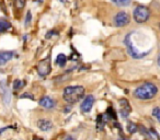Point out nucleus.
Wrapping results in <instances>:
<instances>
[{
  "label": "nucleus",
  "instance_id": "nucleus-1",
  "mask_svg": "<svg viewBox=\"0 0 160 140\" xmlns=\"http://www.w3.org/2000/svg\"><path fill=\"white\" fill-rule=\"evenodd\" d=\"M158 89L155 84L150 82H147L138 87L137 89L134 91V96L139 100H150L157 94Z\"/></svg>",
  "mask_w": 160,
  "mask_h": 140
},
{
  "label": "nucleus",
  "instance_id": "nucleus-2",
  "mask_svg": "<svg viewBox=\"0 0 160 140\" xmlns=\"http://www.w3.org/2000/svg\"><path fill=\"white\" fill-rule=\"evenodd\" d=\"M85 94V88L80 85L67 87L64 91V99L68 103H76L82 98Z\"/></svg>",
  "mask_w": 160,
  "mask_h": 140
},
{
  "label": "nucleus",
  "instance_id": "nucleus-3",
  "mask_svg": "<svg viewBox=\"0 0 160 140\" xmlns=\"http://www.w3.org/2000/svg\"><path fill=\"white\" fill-rule=\"evenodd\" d=\"M124 43H125V45H126V47H127V51H128V54L132 56L133 58H142V57H145V56L147 55V51H145V53H142V51H139L137 48L135 47V45H134V43H133V41H132V34L129 33V34H127L126 35V37H125V40H124Z\"/></svg>",
  "mask_w": 160,
  "mask_h": 140
},
{
  "label": "nucleus",
  "instance_id": "nucleus-4",
  "mask_svg": "<svg viewBox=\"0 0 160 140\" xmlns=\"http://www.w3.org/2000/svg\"><path fill=\"white\" fill-rule=\"evenodd\" d=\"M134 20L136 21L137 23H144L146 22L147 20L150 17V11L147 7L145 6H138L136 7V9L134 10Z\"/></svg>",
  "mask_w": 160,
  "mask_h": 140
},
{
  "label": "nucleus",
  "instance_id": "nucleus-5",
  "mask_svg": "<svg viewBox=\"0 0 160 140\" xmlns=\"http://www.w3.org/2000/svg\"><path fill=\"white\" fill-rule=\"evenodd\" d=\"M0 94L2 98V102L6 106L10 105L11 102V91H10L9 87L7 85V82L5 80L0 81Z\"/></svg>",
  "mask_w": 160,
  "mask_h": 140
},
{
  "label": "nucleus",
  "instance_id": "nucleus-6",
  "mask_svg": "<svg viewBox=\"0 0 160 140\" xmlns=\"http://www.w3.org/2000/svg\"><path fill=\"white\" fill-rule=\"evenodd\" d=\"M129 21H131V18H129L128 14L124 11L118 12V13L114 17V24L118 27H122L127 25L129 23Z\"/></svg>",
  "mask_w": 160,
  "mask_h": 140
},
{
  "label": "nucleus",
  "instance_id": "nucleus-7",
  "mask_svg": "<svg viewBox=\"0 0 160 140\" xmlns=\"http://www.w3.org/2000/svg\"><path fill=\"white\" fill-rule=\"evenodd\" d=\"M38 71L40 74V76L45 77L51 72V61H49V57L43 59L42 61L38 64Z\"/></svg>",
  "mask_w": 160,
  "mask_h": 140
},
{
  "label": "nucleus",
  "instance_id": "nucleus-8",
  "mask_svg": "<svg viewBox=\"0 0 160 140\" xmlns=\"http://www.w3.org/2000/svg\"><path fill=\"white\" fill-rule=\"evenodd\" d=\"M93 104H94V96L88 95V96H86L83 102L80 105V109H81L82 113H89V112L91 111Z\"/></svg>",
  "mask_w": 160,
  "mask_h": 140
},
{
  "label": "nucleus",
  "instance_id": "nucleus-9",
  "mask_svg": "<svg viewBox=\"0 0 160 140\" xmlns=\"http://www.w3.org/2000/svg\"><path fill=\"white\" fill-rule=\"evenodd\" d=\"M40 105L46 109H51L55 107V101L49 96H43L40 100Z\"/></svg>",
  "mask_w": 160,
  "mask_h": 140
},
{
  "label": "nucleus",
  "instance_id": "nucleus-10",
  "mask_svg": "<svg viewBox=\"0 0 160 140\" xmlns=\"http://www.w3.org/2000/svg\"><path fill=\"white\" fill-rule=\"evenodd\" d=\"M120 104H121V115H122V117L126 118L129 115V113H131V106H129L128 101L123 99V100H121Z\"/></svg>",
  "mask_w": 160,
  "mask_h": 140
},
{
  "label": "nucleus",
  "instance_id": "nucleus-11",
  "mask_svg": "<svg viewBox=\"0 0 160 140\" xmlns=\"http://www.w3.org/2000/svg\"><path fill=\"white\" fill-rule=\"evenodd\" d=\"M13 57V51H0V66H3Z\"/></svg>",
  "mask_w": 160,
  "mask_h": 140
},
{
  "label": "nucleus",
  "instance_id": "nucleus-12",
  "mask_svg": "<svg viewBox=\"0 0 160 140\" xmlns=\"http://www.w3.org/2000/svg\"><path fill=\"white\" fill-rule=\"evenodd\" d=\"M38 128L43 131H48L53 128L52 122L51 120H47V119H40L38 122Z\"/></svg>",
  "mask_w": 160,
  "mask_h": 140
},
{
  "label": "nucleus",
  "instance_id": "nucleus-13",
  "mask_svg": "<svg viewBox=\"0 0 160 140\" xmlns=\"http://www.w3.org/2000/svg\"><path fill=\"white\" fill-rule=\"evenodd\" d=\"M56 64L59 67H65V65L67 64V57L64 54H59L56 58Z\"/></svg>",
  "mask_w": 160,
  "mask_h": 140
},
{
  "label": "nucleus",
  "instance_id": "nucleus-14",
  "mask_svg": "<svg viewBox=\"0 0 160 140\" xmlns=\"http://www.w3.org/2000/svg\"><path fill=\"white\" fill-rule=\"evenodd\" d=\"M11 27V24H10L8 21L2 20V19H0V33H2V32H6Z\"/></svg>",
  "mask_w": 160,
  "mask_h": 140
},
{
  "label": "nucleus",
  "instance_id": "nucleus-15",
  "mask_svg": "<svg viewBox=\"0 0 160 140\" xmlns=\"http://www.w3.org/2000/svg\"><path fill=\"white\" fill-rule=\"evenodd\" d=\"M132 0H112V2L115 3L116 6H120V7H126L131 3Z\"/></svg>",
  "mask_w": 160,
  "mask_h": 140
},
{
  "label": "nucleus",
  "instance_id": "nucleus-16",
  "mask_svg": "<svg viewBox=\"0 0 160 140\" xmlns=\"http://www.w3.org/2000/svg\"><path fill=\"white\" fill-rule=\"evenodd\" d=\"M105 116H108V117L111 118V119H116V114H115V111H114L113 107H109V109H107Z\"/></svg>",
  "mask_w": 160,
  "mask_h": 140
},
{
  "label": "nucleus",
  "instance_id": "nucleus-17",
  "mask_svg": "<svg viewBox=\"0 0 160 140\" xmlns=\"http://www.w3.org/2000/svg\"><path fill=\"white\" fill-rule=\"evenodd\" d=\"M127 130H128V133H136V131H137V126H136V125L134 124V123L129 122V123H128V125H127Z\"/></svg>",
  "mask_w": 160,
  "mask_h": 140
},
{
  "label": "nucleus",
  "instance_id": "nucleus-18",
  "mask_svg": "<svg viewBox=\"0 0 160 140\" xmlns=\"http://www.w3.org/2000/svg\"><path fill=\"white\" fill-rule=\"evenodd\" d=\"M27 3V0H16V7L18 9H23Z\"/></svg>",
  "mask_w": 160,
  "mask_h": 140
},
{
  "label": "nucleus",
  "instance_id": "nucleus-19",
  "mask_svg": "<svg viewBox=\"0 0 160 140\" xmlns=\"http://www.w3.org/2000/svg\"><path fill=\"white\" fill-rule=\"evenodd\" d=\"M31 20H32L31 12H30V11H28V13H27V18H25V22H24L25 27H28V25L30 24V22H31Z\"/></svg>",
  "mask_w": 160,
  "mask_h": 140
},
{
  "label": "nucleus",
  "instance_id": "nucleus-20",
  "mask_svg": "<svg viewBox=\"0 0 160 140\" xmlns=\"http://www.w3.org/2000/svg\"><path fill=\"white\" fill-rule=\"evenodd\" d=\"M21 85H22V82H21V81L19 80V79H17V80L13 82V88H14V89H16V90L20 89Z\"/></svg>",
  "mask_w": 160,
  "mask_h": 140
},
{
  "label": "nucleus",
  "instance_id": "nucleus-21",
  "mask_svg": "<svg viewBox=\"0 0 160 140\" xmlns=\"http://www.w3.org/2000/svg\"><path fill=\"white\" fill-rule=\"evenodd\" d=\"M159 114H160V109H159V107H156V109L152 111V115L155 116V117H157Z\"/></svg>",
  "mask_w": 160,
  "mask_h": 140
},
{
  "label": "nucleus",
  "instance_id": "nucleus-22",
  "mask_svg": "<svg viewBox=\"0 0 160 140\" xmlns=\"http://www.w3.org/2000/svg\"><path fill=\"white\" fill-rule=\"evenodd\" d=\"M21 98H29V99H31V100H34V98L33 96L31 95V94H28V93H24V94H22V96H21Z\"/></svg>",
  "mask_w": 160,
  "mask_h": 140
},
{
  "label": "nucleus",
  "instance_id": "nucleus-23",
  "mask_svg": "<svg viewBox=\"0 0 160 140\" xmlns=\"http://www.w3.org/2000/svg\"><path fill=\"white\" fill-rule=\"evenodd\" d=\"M33 140H43V139H42V138H40V137H36V136H34Z\"/></svg>",
  "mask_w": 160,
  "mask_h": 140
},
{
  "label": "nucleus",
  "instance_id": "nucleus-24",
  "mask_svg": "<svg viewBox=\"0 0 160 140\" xmlns=\"http://www.w3.org/2000/svg\"><path fill=\"white\" fill-rule=\"evenodd\" d=\"M66 140H72V138L69 137V136H68V137H66Z\"/></svg>",
  "mask_w": 160,
  "mask_h": 140
},
{
  "label": "nucleus",
  "instance_id": "nucleus-25",
  "mask_svg": "<svg viewBox=\"0 0 160 140\" xmlns=\"http://www.w3.org/2000/svg\"><path fill=\"white\" fill-rule=\"evenodd\" d=\"M158 65L160 66V55H159V57H158Z\"/></svg>",
  "mask_w": 160,
  "mask_h": 140
},
{
  "label": "nucleus",
  "instance_id": "nucleus-26",
  "mask_svg": "<svg viewBox=\"0 0 160 140\" xmlns=\"http://www.w3.org/2000/svg\"><path fill=\"white\" fill-rule=\"evenodd\" d=\"M157 119H158V120H159V123H160V114H159V115H158V116H157Z\"/></svg>",
  "mask_w": 160,
  "mask_h": 140
},
{
  "label": "nucleus",
  "instance_id": "nucleus-27",
  "mask_svg": "<svg viewBox=\"0 0 160 140\" xmlns=\"http://www.w3.org/2000/svg\"><path fill=\"white\" fill-rule=\"evenodd\" d=\"M66 1H67V0H60V2H62V3H65Z\"/></svg>",
  "mask_w": 160,
  "mask_h": 140
},
{
  "label": "nucleus",
  "instance_id": "nucleus-28",
  "mask_svg": "<svg viewBox=\"0 0 160 140\" xmlns=\"http://www.w3.org/2000/svg\"><path fill=\"white\" fill-rule=\"evenodd\" d=\"M43 1H44V0H38V2H40V3H42Z\"/></svg>",
  "mask_w": 160,
  "mask_h": 140
},
{
  "label": "nucleus",
  "instance_id": "nucleus-29",
  "mask_svg": "<svg viewBox=\"0 0 160 140\" xmlns=\"http://www.w3.org/2000/svg\"><path fill=\"white\" fill-rule=\"evenodd\" d=\"M159 29H160V23H159Z\"/></svg>",
  "mask_w": 160,
  "mask_h": 140
},
{
  "label": "nucleus",
  "instance_id": "nucleus-30",
  "mask_svg": "<svg viewBox=\"0 0 160 140\" xmlns=\"http://www.w3.org/2000/svg\"><path fill=\"white\" fill-rule=\"evenodd\" d=\"M120 140H123V139H120Z\"/></svg>",
  "mask_w": 160,
  "mask_h": 140
}]
</instances>
